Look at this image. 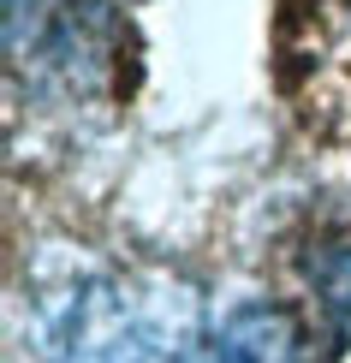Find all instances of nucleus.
Listing matches in <instances>:
<instances>
[{
	"label": "nucleus",
	"mask_w": 351,
	"mask_h": 363,
	"mask_svg": "<svg viewBox=\"0 0 351 363\" xmlns=\"http://www.w3.org/2000/svg\"><path fill=\"white\" fill-rule=\"evenodd\" d=\"M185 310L161 286L126 280V274H84L42 298L36 340L48 363H173L191 345Z\"/></svg>",
	"instance_id": "obj_1"
},
{
	"label": "nucleus",
	"mask_w": 351,
	"mask_h": 363,
	"mask_svg": "<svg viewBox=\"0 0 351 363\" xmlns=\"http://www.w3.org/2000/svg\"><path fill=\"white\" fill-rule=\"evenodd\" d=\"M179 363H298V328L280 304H238Z\"/></svg>",
	"instance_id": "obj_2"
}]
</instances>
